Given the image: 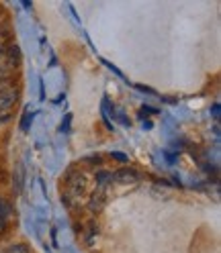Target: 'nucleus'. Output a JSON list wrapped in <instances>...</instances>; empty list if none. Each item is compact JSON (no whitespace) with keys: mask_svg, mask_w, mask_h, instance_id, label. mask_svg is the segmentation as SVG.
<instances>
[{"mask_svg":"<svg viewBox=\"0 0 221 253\" xmlns=\"http://www.w3.org/2000/svg\"><path fill=\"white\" fill-rule=\"evenodd\" d=\"M8 90H14L12 88V80H10V78H4V80H0V94H4Z\"/></svg>","mask_w":221,"mask_h":253,"instance_id":"obj_5","label":"nucleus"},{"mask_svg":"<svg viewBox=\"0 0 221 253\" xmlns=\"http://www.w3.org/2000/svg\"><path fill=\"white\" fill-rule=\"evenodd\" d=\"M6 121H10V115L8 113H0V123H6Z\"/></svg>","mask_w":221,"mask_h":253,"instance_id":"obj_9","label":"nucleus"},{"mask_svg":"<svg viewBox=\"0 0 221 253\" xmlns=\"http://www.w3.org/2000/svg\"><path fill=\"white\" fill-rule=\"evenodd\" d=\"M97 178H99L101 184H105V180H110V173H107V171H99V173H97Z\"/></svg>","mask_w":221,"mask_h":253,"instance_id":"obj_8","label":"nucleus"},{"mask_svg":"<svg viewBox=\"0 0 221 253\" xmlns=\"http://www.w3.org/2000/svg\"><path fill=\"white\" fill-rule=\"evenodd\" d=\"M4 229H6V220H4V218H0V235L4 233Z\"/></svg>","mask_w":221,"mask_h":253,"instance_id":"obj_11","label":"nucleus"},{"mask_svg":"<svg viewBox=\"0 0 221 253\" xmlns=\"http://www.w3.org/2000/svg\"><path fill=\"white\" fill-rule=\"evenodd\" d=\"M6 55V49H4V45H0V59H2Z\"/></svg>","mask_w":221,"mask_h":253,"instance_id":"obj_12","label":"nucleus"},{"mask_svg":"<svg viewBox=\"0 0 221 253\" xmlns=\"http://www.w3.org/2000/svg\"><path fill=\"white\" fill-rule=\"evenodd\" d=\"M10 214V207L4 198H0V218H6Z\"/></svg>","mask_w":221,"mask_h":253,"instance_id":"obj_4","label":"nucleus"},{"mask_svg":"<svg viewBox=\"0 0 221 253\" xmlns=\"http://www.w3.org/2000/svg\"><path fill=\"white\" fill-rule=\"evenodd\" d=\"M31 119H33V117L29 115V110H25L23 121H21V129H23V131H27V129H29V123H31Z\"/></svg>","mask_w":221,"mask_h":253,"instance_id":"obj_6","label":"nucleus"},{"mask_svg":"<svg viewBox=\"0 0 221 253\" xmlns=\"http://www.w3.org/2000/svg\"><path fill=\"white\" fill-rule=\"evenodd\" d=\"M113 157H115V160H119V162H127V157L121 155V153H113Z\"/></svg>","mask_w":221,"mask_h":253,"instance_id":"obj_10","label":"nucleus"},{"mask_svg":"<svg viewBox=\"0 0 221 253\" xmlns=\"http://www.w3.org/2000/svg\"><path fill=\"white\" fill-rule=\"evenodd\" d=\"M8 55H10L12 59H19V47H17V45H12L10 49H8Z\"/></svg>","mask_w":221,"mask_h":253,"instance_id":"obj_7","label":"nucleus"},{"mask_svg":"<svg viewBox=\"0 0 221 253\" xmlns=\"http://www.w3.org/2000/svg\"><path fill=\"white\" fill-rule=\"evenodd\" d=\"M17 98H19L17 90H8L4 94H0V113H8V110L12 108V104L17 102Z\"/></svg>","mask_w":221,"mask_h":253,"instance_id":"obj_2","label":"nucleus"},{"mask_svg":"<svg viewBox=\"0 0 221 253\" xmlns=\"http://www.w3.org/2000/svg\"><path fill=\"white\" fill-rule=\"evenodd\" d=\"M0 253H29V247L25 243H12L0 249Z\"/></svg>","mask_w":221,"mask_h":253,"instance_id":"obj_3","label":"nucleus"},{"mask_svg":"<svg viewBox=\"0 0 221 253\" xmlns=\"http://www.w3.org/2000/svg\"><path fill=\"white\" fill-rule=\"evenodd\" d=\"M110 180H115L119 184H131V182L139 180V173L135 169H131V168H121L115 173H110Z\"/></svg>","mask_w":221,"mask_h":253,"instance_id":"obj_1","label":"nucleus"}]
</instances>
